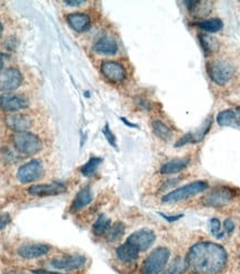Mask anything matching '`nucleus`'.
<instances>
[{
  "mask_svg": "<svg viewBox=\"0 0 240 274\" xmlns=\"http://www.w3.org/2000/svg\"><path fill=\"white\" fill-rule=\"evenodd\" d=\"M236 193L229 187H218L202 198V204L210 208H222L234 200Z\"/></svg>",
  "mask_w": 240,
  "mask_h": 274,
  "instance_id": "nucleus-7",
  "label": "nucleus"
},
{
  "mask_svg": "<svg viewBox=\"0 0 240 274\" xmlns=\"http://www.w3.org/2000/svg\"><path fill=\"white\" fill-rule=\"evenodd\" d=\"M137 106L142 108V109H149L150 106H149V102L147 100H144V99H139V100L137 101Z\"/></svg>",
  "mask_w": 240,
  "mask_h": 274,
  "instance_id": "nucleus-37",
  "label": "nucleus"
},
{
  "mask_svg": "<svg viewBox=\"0 0 240 274\" xmlns=\"http://www.w3.org/2000/svg\"><path fill=\"white\" fill-rule=\"evenodd\" d=\"M154 241H156V233L150 229H140V230L134 231L126 240V242L132 244L139 252L147 251Z\"/></svg>",
  "mask_w": 240,
  "mask_h": 274,
  "instance_id": "nucleus-10",
  "label": "nucleus"
},
{
  "mask_svg": "<svg viewBox=\"0 0 240 274\" xmlns=\"http://www.w3.org/2000/svg\"><path fill=\"white\" fill-rule=\"evenodd\" d=\"M12 140L17 152L24 156H34L42 150V139L32 132H14Z\"/></svg>",
  "mask_w": 240,
  "mask_h": 274,
  "instance_id": "nucleus-3",
  "label": "nucleus"
},
{
  "mask_svg": "<svg viewBox=\"0 0 240 274\" xmlns=\"http://www.w3.org/2000/svg\"><path fill=\"white\" fill-rule=\"evenodd\" d=\"M234 228H236V224L232 220V219H227L226 221L224 222V233H232L234 231Z\"/></svg>",
  "mask_w": 240,
  "mask_h": 274,
  "instance_id": "nucleus-33",
  "label": "nucleus"
},
{
  "mask_svg": "<svg viewBox=\"0 0 240 274\" xmlns=\"http://www.w3.org/2000/svg\"><path fill=\"white\" fill-rule=\"evenodd\" d=\"M92 199H94V194L90 187L82 188L74 199L72 207H70V213H76V212H79L80 210H82L84 208H86L90 203H92Z\"/></svg>",
  "mask_w": 240,
  "mask_h": 274,
  "instance_id": "nucleus-18",
  "label": "nucleus"
},
{
  "mask_svg": "<svg viewBox=\"0 0 240 274\" xmlns=\"http://www.w3.org/2000/svg\"><path fill=\"white\" fill-rule=\"evenodd\" d=\"M30 106L29 99L24 94L6 92L0 94V110L4 112H19Z\"/></svg>",
  "mask_w": 240,
  "mask_h": 274,
  "instance_id": "nucleus-8",
  "label": "nucleus"
},
{
  "mask_svg": "<svg viewBox=\"0 0 240 274\" xmlns=\"http://www.w3.org/2000/svg\"><path fill=\"white\" fill-rule=\"evenodd\" d=\"M2 63H4V54L0 52V69L2 67Z\"/></svg>",
  "mask_w": 240,
  "mask_h": 274,
  "instance_id": "nucleus-41",
  "label": "nucleus"
},
{
  "mask_svg": "<svg viewBox=\"0 0 240 274\" xmlns=\"http://www.w3.org/2000/svg\"><path fill=\"white\" fill-rule=\"evenodd\" d=\"M102 133H104V138L107 139V141L109 142L110 146H112L114 148H116L117 149V142H116V137H114V132L110 130V127H109V124L107 123L106 126H104V130H102Z\"/></svg>",
  "mask_w": 240,
  "mask_h": 274,
  "instance_id": "nucleus-31",
  "label": "nucleus"
},
{
  "mask_svg": "<svg viewBox=\"0 0 240 274\" xmlns=\"http://www.w3.org/2000/svg\"><path fill=\"white\" fill-rule=\"evenodd\" d=\"M192 274H219L228 261L222 246L214 242H199L190 248L184 259Z\"/></svg>",
  "mask_w": 240,
  "mask_h": 274,
  "instance_id": "nucleus-1",
  "label": "nucleus"
},
{
  "mask_svg": "<svg viewBox=\"0 0 240 274\" xmlns=\"http://www.w3.org/2000/svg\"><path fill=\"white\" fill-rule=\"evenodd\" d=\"M208 188L206 181H194L192 183L184 184V186L174 189L162 198L164 203H176L179 201L186 200V199L192 198L199 193H202Z\"/></svg>",
  "mask_w": 240,
  "mask_h": 274,
  "instance_id": "nucleus-5",
  "label": "nucleus"
},
{
  "mask_svg": "<svg viewBox=\"0 0 240 274\" xmlns=\"http://www.w3.org/2000/svg\"><path fill=\"white\" fill-rule=\"evenodd\" d=\"M237 116H238L239 120H240V107H238V108H237Z\"/></svg>",
  "mask_w": 240,
  "mask_h": 274,
  "instance_id": "nucleus-42",
  "label": "nucleus"
},
{
  "mask_svg": "<svg viewBox=\"0 0 240 274\" xmlns=\"http://www.w3.org/2000/svg\"><path fill=\"white\" fill-rule=\"evenodd\" d=\"M188 143H194V136H192V132L190 133H187L184 134V137H182L178 140V142H176V144H174V147H184L186 146V144Z\"/></svg>",
  "mask_w": 240,
  "mask_h": 274,
  "instance_id": "nucleus-32",
  "label": "nucleus"
},
{
  "mask_svg": "<svg viewBox=\"0 0 240 274\" xmlns=\"http://www.w3.org/2000/svg\"><path fill=\"white\" fill-rule=\"evenodd\" d=\"M44 172V163L38 159H32L27 163L22 164L17 171V179L20 183L28 184L42 179Z\"/></svg>",
  "mask_w": 240,
  "mask_h": 274,
  "instance_id": "nucleus-6",
  "label": "nucleus"
},
{
  "mask_svg": "<svg viewBox=\"0 0 240 274\" xmlns=\"http://www.w3.org/2000/svg\"><path fill=\"white\" fill-rule=\"evenodd\" d=\"M160 216H162L164 220L168 221V222H174V221H178L179 219H182L184 216L182 214H179V216H166V214H162L160 213Z\"/></svg>",
  "mask_w": 240,
  "mask_h": 274,
  "instance_id": "nucleus-35",
  "label": "nucleus"
},
{
  "mask_svg": "<svg viewBox=\"0 0 240 274\" xmlns=\"http://www.w3.org/2000/svg\"><path fill=\"white\" fill-rule=\"evenodd\" d=\"M67 191L64 184L59 182L44 183V184H34L28 189V193L34 197H52L59 196Z\"/></svg>",
  "mask_w": 240,
  "mask_h": 274,
  "instance_id": "nucleus-12",
  "label": "nucleus"
},
{
  "mask_svg": "<svg viewBox=\"0 0 240 274\" xmlns=\"http://www.w3.org/2000/svg\"><path fill=\"white\" fill-rule=\"evenodd\" d=\"M87 262L86 257L84 256H69L64 258H56L52 260V266L57 270L74 271L82 269Z\"/></svg>",
  "mask_w": 240,
  "mask_h": 274,
  "instance_id": "nucleus-14",
  "label": "nucleus"
},
{
  "mask_svg": "<svg viewBox=\"0 0 240 274\" xmlns=\"http://www.w3.org/2000/svg\"><path fill=\"white\" fill-rule=\"evenodd\" d=\"M122 120L124 122V124H127V126H129V127H132V128H137V126H136V124H132V123H130L128 120H127V119H124V118H122Z\"/></svg>",
  "mask_w": 240,
  "mask_h": 274,
  "instance_id": "nucleus-39",
  "label": "nucleus"
},
{
  "mask_svg": "<svg viewBox=\"0 0 240 274\" xmlns=\"http://www.w3.org/2000/svg\"><path fill=\"white\" fill-rule=\"evenodd\" d=\"M206 70L209 78L218 86H224L232 80L236 69L232 63L226 60H209L206 63Z\"/></svg>",
  "mask_w": 240,
  "mask_h": 274,
  "instance_id": "nucleus-4",
  "label": "nucleus"
},
{
  "mask_svg": "<svg viewBox=\"0 0 240 274\" xmlns=\"http://www.w3.org/2000/svg\"><path fill=\"white\" fill-rule=\"evenodd\" d=\"M172 256V252L166 247H158L149 253V256L144 259L140 267V274H159L162 269L167 266V263Z\"/></svg>",
  "mask_w": 240,
  "mask_h": 274,
  "instance_id": "nucleus-2",
  "label": "nucleus"
},
{
  "mask_svg": "<svg viewBox=\"0 0 240 274\" xmlns=\"http://www.w3.org/2000/svg\"><path fill=\"white\" fill-rule=\"evenodd\" d=\"M124 230H126V227H124V224L122 222H114V224H112V227L109 228L108 232L106 233V238L107 240L110 242H114L118 241L120 239L122 238Z\"/></svg>",
  "mask_w": 240,
  "mask_h": 274,
  "instance_id": "nucleus-28",
  "label": "nucleus"
},
{
  "mask_svg": "<svg viewBox=\"0 0 240 274\" xmlns=\"http://www.w3.org/2000/svg\"><path fill=\"white\" fill-rule=\"evenodd\" d=\"M139 251L128 242H124L116 249V256L124 263H132L136 261L139 257Z\"/></svg>",
  "mask_w": 240,
  "mask_h": 274,
  "instance_id": "nucleus-20",
  "label": "nucleus"
},
{
  "mask_svg": "<svg viewBox=\"0 0 240 274\" xmlns=\"http://www.w3.org/2000/svg\"><path fill=\"white\" fill-rule=\"evenodd\" d=\"M67 22L72 30L79 33L86 32L92 26V20H90L88 14L82 12L69 13L67 16Z\"/></svg>",
  "mask_w": 240,
  "mask_h": 274,
  "instance_id": "nucleus-17",
  "label": "nucleus"
},
{
  "mask_svg": "<svg viewBox=\"0 0 240 274\" xmlns=\"http://www.w3.org/2000/svg\"><path fill=\"white\" fill-rule=\"evenodd\" d=\"M102 163V158L92 157L86 163L84 164L82 169H80V172H82V176L86 178L92 177L94 174L96 173V171L98 170V168L100 167V164Z\"/></svg>",
  "mask_w": 240,
  "mask_h": 274,
  "instance_id": "nucleus-27",
  "label": "nucleus"
},
{
  "mask_svg": "<svg viewBox=\"0 0 240 274\" xmlns=\"http://www.w3.org/2000/svg\"><path fill=\"white\" fill-rule=\"evenodd\" d=\"M10 221H12V218H10L8 213L0 214V230H4L10 223Z\"/></svg>",
  "mask_w": 240,
  "mask_h": 274,
  "instance_id": "nucleus-34",
  "label": "nucleus"
},
{
  "mask_svg": "<svg viewBox=\"0 0 240 274\" xmlns=\"http://www.w3.org/2000/svg\"><path fill=\"white\" fill-rule=\"evenodd\" d=\"M186 4L188 10L192 12L194 17H204L212 11V1H197V0H189L184 2Z\"/></svg>",
  "mask_w": 240,
  "mask_h": 274,
  "instance_id": "nucleus-21",
  "label": "nucleus"
},
{
  "mask_svg": "<svg viewBox=\"0 0 240 274\" xmlns=\"http://www.w3.org/2000/svg\"><path fill=\"white\" fill-rule=\"evenodd\" d=\"M187 271L186 261L182 258H177L170 263V266L162 274H184Z\"/></svg>",
  "mask_w": 240,
  "mask_h": 274,
  "instance_id": "nucleus-29",
  "label": "nucleus"
},
{
  "mask_svg": "<svg viewBox=\"0 0 240 274\" xmlns=\"http://www.w3.org/2000/svg\"><path fill=\"white\" fill-rule=\"evenodd\" d=\"M50 246L48 244H42V243H34V244H26L18 249L19 257L26 260H32V259H37L40 257L46 256V254L50 251Z\"/></svg>",
  "mask_w": 240,
  "mask_h": 274,
  "instance_id": "nucleus-16",
  "label": "nucleus"
},
{
  "mask_svg": "<svg viewBox=\"0 0 240 274\" xmlns=\"http://www.w3.org/2000/svg\"><path fill=\"white\" fill-rule=\"evenodd\" d=\"M64 4H67V6L70 7H79L82 6V4L86 3V1H82V0H79V1H74V0H69V1H64Z\"/></svg>",
  "mask_w": 240,
  "mask_h": 274,
  "instance_id": "nucleus-36",
  "label": "nucleus"
},
{
  "mask_svg": "<svg viewBox=\"0 0 240 274\" xmlns=\"http://www.w3.org/2000/svg\"><path fill=\"white\" fill-rule=\"evenodd\" d=\"M189 163L190 157L172 159V160H169L164 164H162V168H160V173L164 174V176H169V174L182 172L189 166Z\"/></svg>",
  "mask_w": 240,
  "mask_h": 274,
  "instance_id": "nucleus-19",
  "label": "nucleus"
},
{
  "mask_svg": "<svg viewBox=\"0 0 240 274\" xmlns=\"http://www.w3.org/2000/svg\"><path fill=\"white\" fill-rule=\"evenodd\" d=\"M209 228L212 236H214L217 239H222L224 237V231L222 230V223H220L217 218H214L210 220Z\"/></svg>",
  "mask_w": 240,
  "mask_h": 274,
  "instance_id": "nucleus-30",
  "label": "nucleus"
},
{
  "mask_svg": "<svg viewBox=\"0 0 240 274\" xmlns=\"http://www.w3.org/2000/svg\"><path fill=\"white\" fill-rule=\"evenodd\" d=\"M4 121H6L7 127L14 132L28 131L34 126V119L26 113L14 112L8 114Z\"/></svg>",
  "mask_w": 240,
  "mask_h": 274,
  "instance_id": "nucleus-13",
  "label": "nucleus"
},
{
  "mask_svg": "<svg viewBox=\"0 0 240 274\" xmlns=\"http://www.w3.org/2000/svg\"><path fill=\"white\" fill-rule=\"evenodd\" d=\"M100 71L107 80L120 83L126 80L127 72L122 63L114 60H104L100 64Z\"/></svg>",
  "mask_w": 240,
  "mask_h": 274,
  "instance_id": "nucleus-11",
  "label": "nucleus"
},
{
  "mask_svg": "<svg viewBox=\"0 0 240 274\" xmlns=\"http://www.w3.org/2000/svg\"><path fill=\"white\" fill-rule=\"evenodd\" d=\"M200 46L202 47L204 51L206 54L214 53L219 50V42L216 38L212 36H209V34H199L198 36Z\"/></svg>",
  "mask_w": 240,
  "mask_h": 274,
  "instance_id": "nucleus-24",
  "label": "nucleus"
},
{
  "mask_svg": "<svg viewBox=\"0 0 240 274\" xmlns=\"http://www.w3.org/2000/svg\"><path fill=\"white\" fill-rule=\"evenodd\" d=\"M196 24L200 29H202V30L209 32V33H216L224 28V22L222 19H219V18L206 19V20L199 21Z\"/></svg>",
  "mask_w": 240,
  "mask_h": 274,
  "instance_id": "nucleus-25",
  "label": "nucleus"
},
{
  "mask_svg": "<svg viewBox=\"0 0 240 274\" xmlns=\"http://www.w3.org/2000/svg\"><path fill=\"white\" fill-rule=\"evenodd\" d=\"M110 227H112V220L107 216H104V213H102L97 218L96 222L94 223L92 233L97 237H102L108 232Z\"/></svg>",
  "mask_w": 240,
  "mask_h": 274,
  "instance_id": "nucleus-26",
  "label": "nucleus"
},
{
  "mask_svg": "<svg viewBox=\"0 0 240 274\" xmlns=\"http://www.w3.org/2000/svg\"><path fill=\"white\" fill-rule=\"evenodd\" d=\"M152 128L154 133L162 141H170L172 138V131L166 123L160 120H154L152 122Z\"/></svg>",
  "mask_w": 240,
  "mask_h": 274,
  "instance_id": "nucleus-23",
  "label": "nucleus"
},
{
  "mask_svg": "<svg viewBox=\"0 0 240 274\" xmlns=\"http://www.w3.org/2000/svg\"><path fill=\"white\" fill-rule=\"evenodd\" d=\"M94 52L98 54H104V56H114L119 50L118 42L116 39L112 36H102L94 43L92 46Z\"/></svg>",
  "mask_w": 240,
  "mask_h": 274,
  "instance_id": "nucleus-15",
  "label": "nucleus"
},
{
  "mask_svg": "<svg viewBox=\"0 0 240 274\" xmlns=\"http://www.w3.org/2000/svg\"><path fill=\"white\" fill-rule=\"evenodd\" d=\"M217 123L222 127H239L240 126V120L237 116V112L234 110H224L220 111L217 114Z\"/></svg>",
  "mask_w": 240,
  "mask_h": 274,
  "instance_id": "nucleus-22",
  "label": "nucleus"
},
{
  "mask_svg": "<svg viewBox=\"0 0 240 274\" xmlns=\"http://www.w3.org/2000/svg\"><path fill=\"white\" fill-rule=\"evenodd\" d=\"M24 81V77L17 68L0 69V91L10 92L16 90Z\"/></svg>",
  "mask_w": 240,
  "mask_h": 274,
  "instance_id": "nucleus-9",
  "label": "nucleus"
},
{
  "mask_svg": "<svg viewBox=\"0 0 240 274\" xmlns=\"http://www.w3.org/2000/svg\"><path fill=\"white\" fill-rule=\"evenodd\" d=\"M2 24L0 22V36H2Z\"/></svg>",
  "mask_w": 240,
  "mask_h": 274,
  "instance_id": "nucleus-43",
  "label": "nucleus"
},
{
  "mask_svg": "<svg viewBox=\"0 0 240 274\" xmlns=\"http://www.w3.org/2000/svg\"><path fill=\"white\" fill-rule=\"evenodd\" d=\"M32 274H62V273H59V272H52V271H47V270H32Z\"/></svg>",
  "mask_w": 240,
  "mask_h": 274,
  "instance_id": "nucleus-38",
  "label": "nucleus"
},
{
  "mask_svg": "<svg viewBox=\"0 0 240 274\" xmlns=\"http://www.w3.org/2000/svg\"><path fill=\"white\" fill-rule=\"evenodd\" d=\"M6 274H28V273L22 272V271H9Z\"/></svg>",
  "mask_w": 240,
  "mask_h": 274,
  "instance_id": "nucleus-40",
  "label": "nucleus"
}]
</instances>
